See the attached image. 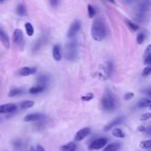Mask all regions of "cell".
<instances>
[{"mask_svg": "<svg viewBox=\"0 0 151 151\" xmlns=\"http://www.w3.org/2000/svg\"><path fill=\"white\" fill-rule=\"evenodd\" d=\"M107 35V29H106V25L103 19L97 18L93 21L91 27V36L94 40L96 42H101Z\"/></svg>", "mask_w": 151, "mask_h": 151, "instance_id": "cell-1", "label": "cell"}, {"mask_svg": "<svg viewBox=\"0 0 151 151\" xmlns=\"http://www.w3.org/2000/svg\"><path fill=\"white\" fill-rule=\"evenodd\" d=\"M65 58L68 61H74L78 58V44L76 40H69L65 45Z\"/></svg>", "mask_w": 151, "mask_h": 151, "instance_id": "cell-2", "label": "cell"}, {"mask_svg": "<svg viewBox=\"0 0 151 151\" xmlns=\"http://www.w3.org/2000/svg\"><path fill=\"white\" fill-rule=\"evenodd\" d=\"M101 107L107 112H113L116 109L117 101L116 99L113 96V94L108 92V93H106L105 95H104L103 99H101Z\"/></svg>", "mask_w": 151, "mask_h": 151, "instance_id": "cell-3", "label": "cell"}, {"mask_svg": "<svg viewBox=\"0 0 151 151\" xmlns=\"http://www.w3.org/2000/svg\"><path fill=\"white\" fill-rule=\"evenodd\" d=\"M107 143H108V140L106 138H99V139H96V140L92 141V143H90L89 145V150L91 151H94V150H99V149H101L104 147L107 146Z\"/></svg>", "mask_w": 151, "mask_h": 151, "instance_id": "cell-4", "label": "cell"}, {"mask_svg": "<svg viewBox=\"0 0 151 151\" xmlns=\"http://www.w3.org/2000/svg\"><path fill=\"white\" fill-rule=\"evenodd\" d=\"M112 72H113V63L111 61H108L104 66H101V72L99 74L101 79L106 80L111 76Z\"/></svg>", "mask_w": 151, "mask_h": 151, "instance_id": "cell-5", "label": "cell"}, {"mask_svg": "<svg viewBox=\"0 0 151 151\" xmlns=\"http://www.w3.org/2000/svg\"><path fill=\"white\" fill-rule=\"evenodd\" d=\"M13 40L16 45H18L21 49H23V47H24V38H23V31L21 29L18 28L13 31Z\"/></svg>", "mask_w": 151, "mask_h": 151, "instance_id": "cell-6", "label": "cell"}, {"mask_svg": "<svg viewBox=\"0 0 151 151\" xmlns=\"http://www.w3.org/2000/svg\"><path fill=\"white\" fill-rule=\"evenodd\" d=\"M81 29V22L79 20H76L72 23L69 29H68L67 32V37L68 38H72L77 35V33L79 32V30Z\"/></svg>", "mask_w": 151, "mask_h": 151, "instance_id": "cell-7", "label": "cell"}, {"mask_svg": "<svg viewBox=\"0 0 151 151\" xmlns=\"http://www.w3.org/2000/svg\"><path fill=\"white\" fill-rule=\"evenodd\" d=\"M90 131H91L90 127H84V128H81L80 130H78V133L76 134V136H74V141H76V142H80V141L84 140L86 137L90 135Z\"/></svg>", "mask_w": 151, "mask_h": 151, "instance_id": "cell-8", "label": "cell"}, {"mask_svg": "<svg viewBox=\"0 0 151 151\" xmlns=\"http://www.w3.org/2000/svg\"><path fill=\"white\" fill-rule=\"evenodd\" d=\"M0 42L1 44L3 45L5 49H9V34L7 32L4 30L1 25H0Z\"/></svg>", "mask_w": 151, "mask_h": 151, "instance_id": "cell-9", "label": "cell"}, {"mask_svg": "<svg viewBox=\"0 0 151 151\" xmlns=\"http://www.w3.org/2000/svg\"><path fill=\"white\" fill-rule=\"evenodd\" d=\"M17 110V105L15 104H4L0 106V114H9Z\"/></svg>", "mask_w": 151, "mask_h": 151, "instance_id": "cell-10", "label": "cell"}, {"mask_svg": "<svg viewBox=\"0 0 151 151\" xmlns=\"http://www.w3.org/2000/svg\"><path fill=\"white\" fill-rule=\"evenodd\" d=\"M45 119V115L40 114V113H32V114H28L24 117L25 122H33V121H40Z\"/></svg>", "mask_w": 151, "mask_h": 151, "instance_id": "cell-11", "label": "cell"}, {"mask_svg": "<svg viewBox=\"0 0 151 151\" xmlns=\"http://www.w3.org/2000/svg\"><path fill=\"white\" fill-rule=\"evenodd\" d=\"M124 117L123 116H119V117H117V118H115L113 121H111L110 123H108L107 125H106L105 127H104V130L105 131H107V130H110V129H112L113 127H115V126H117L118 124H121V123L124 121Z\"/></svg>", "mask_w": 151, "mask_h": 151, "instance_id": "cell-12", "label": "cell"}, {"mask_svg": "<svg viewBox=\"0 0 151 151\" xmlns=\"http://www.w3.org/2000/svg\"><path fill=\"white\" fill-rule=\"evenodd\" d=\"M36 67H29V66H24L19 70V74L22 77H28L31 74H34L36 72Z\"/></svg>", "mask_w": 151, "mask_h": 151, "instance_id": "cell-13", "label": "cell"}, {"mask_svg": "<svg viewBox=\"0 0 151 151\" xmlns=\"http://www.w3.org/2000/svg\"><path fill=\"white\" fill-rule=\"evenodd\" d=\"M53 58L56 61H60L62 59V50L60 45H54L53 47Z\"/></svg>", "mask_w": 151, "mask_h": 151, "instance_id": "cell-14", "label": "cell"}, {"mask_svg": "<svg viewBox=\"0 0 151 151\" xmlns=\"http://www.w3.org/2000/svg\"><path fill=\"white\" fill-rule=\"evenodd\" d=\"M46 86H43V85H35L33 86V87H31L30 89H29V93L30 94H38V93H42L43 91H44L45 89H46Z\"/></svg>", "mask_w": 151, "mask_h": 151, "instance_id": "cell-15", "label": "cell"}, {"mask_svg": "<svg viewBox=\"0 0 151 151\" xmlns=\"http://www.w3.org/2000/svg\"><path fill=\"white\" fill-rule=\"evenodd\" d=\"M60 149H61V151H76L77 145H76V143H74V142H69V143H67V144L61 146Z\"/></svg>", "mask_w": 151, "mask_h": 151, "instance_id": "cell-16", "label": "cell"}, {"mask_svg": "<svg viewBox=\"0 0 151 151\" xmlns=\"http://www.w3.org/2000/svg\"><path fill=\"white\" fill-rule=\"evenodd\" d=\"M112 135L115 137V138H118V139H123L125 138V134L123 133V130L119 127H116L112 130Z\"/></svg>", "mask_w": 151, "mask_h": 151, "instance_id": "cell-17", "label": "cell"}, {"mask_svg": "<svg viewBox=\"0 0 151 151\" xmlns=\"http://www.w3.org/2000/svg\"><path fill=\"white\" fill-rule=\"evenodd\" d=\"M37 82H38V85H43V86H46L48 85V82H49V77L47 74H40L37 77Z\"/></svg>", "mask_w": 151, "mask_h": 151, "instance_id": "cell-18", "label": "cell"}, {"mask_svg": "<svg viewBox=\"0 0 151 151\" xmlns=\"http://www.w3.org/2000/svg\"><path fill=\"white\" fill-rule=\"evenodd\" d=\"M119 148H120L119 143H112V144L107 145L103 151H118Z\"/></svg>", "mask_w": 151, "mask_h": 151, "instance_id": "cell-19", "label": "cell"}, {"mask_svg": "<svg viewBox=\"0 0 151 151\" xmlns=\"http://www.w3.org/2000/svg\"><path fill=\"white\" fill-rule=\"evenodd\" d=\"M16 13H18L19 16L23 17V16H26L27 15V11H26V6L24 4H19L16 9Z\"/></svg>", "mask_w": 151, "mask_h": 151, "instance_id": "cell-20", "label": "cell"}, {"mask_svg": "<svg viewBox=\"0 0 151 151\" xmlns=\"http://www.w3.org/2000/svg\"><path fill=\"white\" fill-rule=\"evenodd\" d=\"M25 30H26V33L28 36H32L34 34V27L31 23L26 22L25 23Z\"/></svg>", "mask_w": 151, "mask_h": 151, "instance_id": "cell-21", "label": "cell"}, {"mask_svg": "<svg viewBox=\"0 0 151 151\" xmlns=\"http://www.w3.org/2000/svg\"><path fill=\"white\" fill-rule=\"evenodd\" d=\"M23 92V90L21 88H13V89L9 90V97H15L18 96V95H20L21 93Z\"/></svg>", "mask_w": 151, "mask_h": 151, "instance_id": "cell-22", "label": "cell"}, {"mask_svg": "<svg viewBox=\"0 0 151 151\" xmlns=\"http://www.w3.org/2000/svg\"><path fill=\"white\" fill-rule=\"evenodd\" d=\"M138 130L147 135H151V125H140L138 127Z\"/></svg>", "mask_w": 151, "mask_h": 151, "instance_id": "cell-23", "label": "cell"}, {"mask_svg": "<svg viewBox=\"0 0 151 151\" xmlns=\"http://www.w3.org/2000/svg\"><path fill=\"white\" fill-rule=\"evenodd\" d=\"M34 106V101H24L20 104V107L22 109H30Z\"/></svg>", "mask_w": 151, "mask_h": 151, "instance_id": "cell-24", "label": "cell"}, {"mask_svg": "<svg viewBox=\"0 0 151 151\" xmlns=\"http://www.w3.org/2000/svg\"><path fill=\"white\" fill-rule=\"evenodd\" d=\"M125 24L127 25V27H128L131 31L139 30V25H137L136 23H134V22H131L130 20H125Z\"/></svg>", "mask_w": 151, "mask_h": 151, "instance_id": "cell-25", "label": "cell"}, {"mask_svg": "<svg viewBox=\"0 0 151 151\" xmlns=\"http://www.w3.org/2000/svg\"><path fill=\"white\" fill-rule=\"evenodd\" d=\"M138 106L140 108H151V99H141L140 101H139Z\"/></svg>", "mask_w": 151, "mask_h": 151, "instance_id": "cell-26", "label": "cell"}, {"mask_svg": "<svg viewBox=\"0 0 151 151\" xmlns=\"http://www.w3.org/2000/svg\"><path fill=\"white\" fill-rule=\"evenodd\" d=\"M140 147L142 149H151V139L142 141V142L140 143Z\"/></svg>", "mask_w": 151, "mask_h": 151, "instance_id": "cell-27", "label": "cell"}, {"mask_svg": "<svg viewBox=\"0 0 151 151\" xmlns=\"http://www.w3.org/2000/svg\"><path fill=\"white\" fill-rule=\"evenodd\" d=\"M43 38H40V40H37L36 42H35L34 46H33V52H37V51L40 50V48H42L43 46Z\"/></svg>", "mask_w": 151, "mask_h": 151, "instance_id": "cell-28", "label": "cell"}, {"mask_svg": "<svg viewBox=\"0 0 151 151\" xmlns=\"http://www.w3.org/2000/svg\"><path fill=\"white\" fill-rule=\"evenodd\" d=\"M95 15H96V11H95L94 6L91 4H88V16H89V18H93Z\"/></svg>", "mask_w": 151, "mask_h": 151, "instance_id": "cell-29", "label": "cell"}, {"mask_svg": "<svg viewBox=\"0 0 151 151\" xmlns=\"http://www.w3.org/2000/svg\"><path fill=\"white\" fill-rule=\"evenodd\" d=\"M145 33L144 32H140L138 35H137V43H138L139 45H142L143 43H144L145 40Z\"/></svg>", "mask_w": 151, "mask_h": 151, "instance_id": "cell-30", "label": "cell"}, {"mask_svg": "<svg viewBox=\"0 0 151 151\" xmlns=\"http://www.w3.org/2000/svg\"><path fill=\"white\" fill-rule=\"evenodd\" d=\"M93 97H94L93 93H87L85 94V95H83V96L81 97V99L83 101H90L91 99H93Z\"/></svg>", "mask_w": 151, "mask_h": 151, "instance_id": "cell-31", "label": "cell"}, {"mask_svg": "<svg viewBox=\"0 0 151 151\" xmlns=\"http://www.w3.org/2000/svg\"><path fill=\"white\" fill-rule=\"evenodd\" d=\"M30 151H46V149H45L44 146H42L40 144H37V145H35V146L31 147Z\"/></svg>", "mask_w": 151, "mask_h": 151, "instance_id": "cell-32", "label": "cell"}, {"mask_svg": "<svg viewBox=\"0 0 151 151\" xmlns=\"http://www.w3.org/2000/svg\"><path fill=\"white\" fill-rule=\"evenodd\" d=\"M142 74L143 76H149V74H151V65H147L146 67L143 69V72H142Z\"/></svg>", "mask_w": 151, "mask_h": 151, "instance_id": "cell-33", "label": "cell"}, {"mask_svg": "<svg viewBox=\"0 0 151 151\" xmlns=\"http://www.w3.org/2000/svg\"><path fill=\"white\" fill-rule=\"evenodd\" d=\"M135 94L133 92H127V93L124 94V99L125 101H130L131 99H134Z\"/></svg>", "mask_w": 151, "mask_h": 151, "instance_id": "cell-34", "label": "cell"}, {"mask_svg": "<svg viewBox=\"0 0 151 151\" xmlns=\"http://www.w3.org/2000/svg\"><path fill=\"white\" fill-rule=\"evenodd\" d=\"M151 118V113H145V114H143L142 116H141V121H146L148 120V119Z\"/></svg>", "mask_w": 151, "mask_h": 151, "instance_id": "cell-35", "label": "cell"}, {"mask_svg": "<svg viewBox=\"0 0 151 151\" xmlns=\"http://www.w3.org/2000/svg\"><path fill=\"white\" fill-rule=\"evenodd\" d=\"M22 145H23V142H22V141H20V140H15L13 142V146L16 147V148H20Z\"/></svg>", "mask_w": 151, "mask_h": 151, "instance_id": "cell-36", "label": "cell"}, {"mask_svg": "<svg viewBox=\"0 0 151 151\" xmlns=\"http://www.w3.org/2000/svg\"><path fill=\"white\" fill-rule=\"evenodd\" d=\"M144 63L146 65H151V54L144 57Z\"/></svg>", "mask_w": 151, "mask_h": 151, "instance_id": "cell-37", "label": "cell"}, {"mask_svg": "<svg viewBox=\"0 0 151 151\" xmlns=\"http://www.w3.org/2000/svg\"><path fill=\"white\" fill-rule=\"evenodd\" d=\"M151 54V45H148L146 48V50H145V53H144V57L145 56H148V55Z\"/></svg>", "mask_w": 151, "mask_h": 151, "instance_id": "cell-38", "label": "cell"}, {"mask_svg": "<svg viewBox=\"0 0 151 151\" xmlns=\"http://www.w3.org/2000/svg\"><path fill=\"white\" fill-rule=\"evenodd\" d=\"M51 5H53V6H56V5H58V3H59V1H50Z\"/></svg>", "mask_w": 151, "mask_h": 151, "instance_id": "cell-39", "label": "cell"}, {"mask_svg": "<svg viewBox=\"0 0 151 151\" xmlns=\"http://www.w3.org/2000/svg\"><path fill=\"white\" fill-rule=\"evenodd\" d=\"M4 2V0H0V4H1V3H3Z\"/></svg>", "mask_w": 151, "mask_h": 151, "instance_id": "cell-40", "label": "cell"}, {"mask_svg": "<svg viewBox=\"0 0 151 151\" xmlns=\"http://www.w3.org/2000/svg\"><path fill=\"white\" fill-rule=\"evenodd\" d=\"M147 93H148L149 95H151V91H147Z\"/></svg>", "mask_w": 151, "mask_h": 151, "instance_id": "cell-41", "label": "cell"}, {"mask_svg": "<svg viewBox=\"0 0 151 151\" xmlns=\"http://www.w3.org/2000/svg\"><path fill=\"white\" fill-rule=\"evenodd\" d=\"M150 110H151V108H150Z\"/></svg>", "mask_w": 151, "mask_h": 151, "instance_id": "cell-42", "label": "cell"}]
</instances>
